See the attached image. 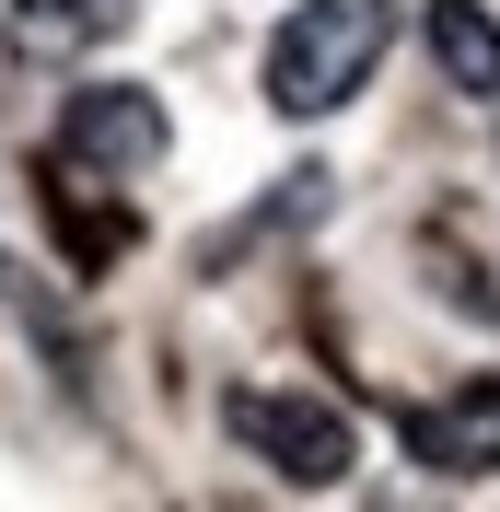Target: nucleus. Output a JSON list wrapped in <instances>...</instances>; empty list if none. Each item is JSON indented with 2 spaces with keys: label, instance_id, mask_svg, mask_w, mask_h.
<instances>
[{
  "label": "nucleus",
  "instance_id": "f257e3e1",
  "mask_svg": "<svg viewBox=\"0 0 500 512\" xmlns=\"http://www.w3.org/2000/svg\"><path fill=\"white\" fill-rule=\"evenodd\" d=\"M373 59H384V0H291L280 12V35H268V105L280 117H338L361 82H373Z\"/></svg>",
  "mask_w": 500,
  "mask_h": 512
},
{
  "label": "nucleus",
  "instance_id": "f03ea898",
  "mask_svg": "<svg viewBox=\"0 0 500 512\" xmlns=\"http://www.w3.org/2000/svg\"><path fill=\"white\" fill-rule=\"evenodd\" d=\"M221 431L291 489H349V466H361V431L326 396H303V384H233L221 396Z\"/></svg>",
  "mask_w": 500,
  "mask_h": 512
},
{
  "label": "nucleus",
  "instance_id": "7ed1b4c3",
  "mask_svg": "<svg viewBox=\"0 0 500 512\" xmlns=\"http://www.w3.org/2000/svg\"><path fill=\"white\" fill-rule=\"evenodd\" d=\"M59 152L94 163V175H152V163L175 152V117H163V94H140V82H82V94L59 105Z\"/></svg>",
  "mask_w": 500,
  "mask_h": 512
},
{
  "label": "nucleus",
  "instance_id": "20e7f679",
  "mask_svg": "<svg viewBox=\"0 0 500 512\" xmlns=\"http://www.w3.org/2000/svg\"><path fill=\"white\" fill-rule=\"evenodd\" d=\"M407 454L431 478H500V373H466L454 408H419L407 419Z\"/></svg>",
  "mask_w": 500,
  "mask_h": 512
},
{
  "label": "nucleus",
  "instance_id": "39448f33",
  "mask_svg": "<svg viewBox=\"0 0 500 512\" xmlns=\"http://www.w3.org/2000/svg\"><path fill=\"white\" fill-rule=\"evenodd\" d=\"M128 24H140V0H12V12H0V35H12L24 59H94Z\"/></svg>",
  "mask_w": 500,
  "mask_h": 512
},
{
  "label": "nucleus",
  "instance_id": "423d86ee",
  "mask_svg": "<svg viewBox=\"0 0 500 512\" xmlns=\"http://www.w3.org/2000/svg\"><path fill=\"white\" fill-rule=\"evenodd\" d=\"M419 47H431V70L454 94L500 105V12L489 0H431V12H419Z\"/></svg>",
  "mask_w": 500,
  "mask_h": 512
}]
</instances>
